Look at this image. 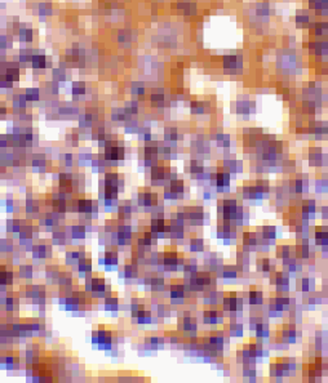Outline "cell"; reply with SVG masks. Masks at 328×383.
I'll list each match as a JSON object with an SVG mask.
<instances>
[{
  "label": "cell",
  "instance_id": "obj_22",
  "mask_svg": "<svg viewBox=\"0 0 328 383\" xmlns=\"http://www.w3.org/2000/svg\"><path fill=\"white\" fill-rule=\"evenodd\" d=\"M277 255L282 259H286V258H290V247L287 245H280L277 249Z\"/></svg>",
  "mask_w": 328,
  "mask_h": 383
},
{
  "label": "cell",
  "instance_id": "obj_12",
  "mask_svg": "<svg viewBox=\"0 0 328 383\" xmlns=\"http://www.w3.org/2000/svg\"><path fill=\"white\" fill-rule=\"evenodd\" d=\"M203 319H204V322H207V324H216L220 319L219 311L213 309L205 310L204 314H203Z\"/></svg>",
  "mask_w": 328,
  "mask_h": 383
},
{
  "label": "cell",
  "instance_id": "obj_1",
  "mask_svg": "<svg viewBox=\"0 0 328 383\" xmlns=\"http://www.w3.org/2000/svg\"><path fill=\"white\" fill-rule=\"evenodd\" d=\"M242 307H243L242 299H240L235 293H229V294L226 295L225 298H224V309H225V311H229V312L242 311Z\"/></svg>",
  "mask_w": 328,
  "mask_h": 383
},
{
  "label": "cell",
  "instance_id": "obj_10",
  "mask_svg": "<svg viewBox=\"0 0 328 383\" xmlns=\"http://www.w3.org/2000/svg\"><path fill=\"white\" fill-rule=\"evenodd\" d=\"M243 244H244V247L250 248V249L257 247V244H259L257 235L255 232H246V234L243 235Z\"/></svg>",
  "mask_w": 328,
  "mask_h": 383
},
{
  "label": "cell",
  "instance_id": "obj_14",
  "mask_svg": "<svg viewBox=\"0 0 328 383\" xmlns=\"http://www.w3.org/2000/svg\"><path fill=\"white\" fill-rule=\"evenodd\" d=\"M301 210H302V214L305 217H310V216H314L315 213V203L314 200H305L301 205Z\"/></svg>",
  "mask_w": 328,
  "mask_h": 383
},
{
  "label": "cell",
  "instance_id": "obj_5",
  "mask_svg": "<svg viewBox=\"0 0 328 383\" xmlns=\"http://www.w3.org/2000/svg\"><path fill=\"white\" fill-rule=\"evenodd\" d=\"M296 339V329L294 325H284L282 328V341L280 342H295Z\"/></svg>",
  "mask_w": 328,
  "mask_h": 383
},
{
  "label": "cell",
  "instance_id": "obj_21",
  "mask_svg": "<svg viewBox=\"0 0 328 383\" xmlns=\"http://www.w3.org/2000/svg\"><path fill=\"white\" fill-rule=\"evenodd\" d=\"M217 232H219L220 237H229L230 234H231V228H230L229 224H226L225 222L224 224H220Z\"/></svg>",
  "mask_w": 328,
  "mask_h": 383
},
{
  "label": "cell",
  "instance_id": "obj_27",
  "mask_svg": "<svg viewBox=\"0 0 328 383\" xmlns=\"http://www.w3.org/2000/svg\"><path fill=\"white\" fill-rule=\"evenodd\" d=\"M105 303H106L107 309H116V306H118V299L111 298V297H110V298H106V302H105Z\"/></svg>",
  "mask_w": 328,
  "mask_h": 383
},
{
  "label": "cell",
  "instance_id": "obj_11",
  "mask_svg": "<svg viewBox=\"0 0 328 383\" xmlns=\"http://www.w3.org/2000/svg\"><path fill=\"white\" fill-rule=\"evenodd\" d=\"M314 287L315 283L311 278H302L300 279V282H297V289H300L302 292H311Z\"/></svg>",
  "mask_w": 328,
  "mask_h": 383
},
{
  "label": "cell",
  "instance_id": "obj_7",
  "mask_svg": "<svg viewBox=\"0 0 328 383\" xmlns=\"http://www.w3.org/2000/svg\"><path fill=\"white\" fill-rule=\"evenodd\" d=\"M13 279V272L9 271L5 266H0V287H5L12 283Z\"/></svg>",
  "mask_w": 328,
  "mask_h": 383
},
{
  "label": "cell",
  "instance_id": "obj_3",
  "mask_svg": "<svg viewBox=\"0 0 328 383\" xmlns=\"http://www.w3.org/2000/svg\"><path fill=\"white\" fill-rule=\"evenodd\" d=\"M138 203L141 205H145V207H153V205H157V193H153L150 191H142L138 195Z\"/></svg>",
  "mask_w": 328,
  "mask_h": 383
},
{
  "label": "cell",
  "instance_id": "obj_6",
  "mask_svg": "<svg viewBox=\"0 0 328 383\" xmlns=\"http://www.w3.org/2000/svg\"><path fill=\"white\" fill-rule=\"evenodd\" d=\"M288 282H290V280H288V276L284 274V272H275L273 278V283L277 285V288H284V290H287Z\"/></svg>",
  "mask_w": 328,
  "mask_h": 383
},
{
  "label": "cell",
  "instance_id": "obj_18",
  "mask_svg": "<svg viewBox=\"0 0 328 383\" xmlns=\"http://www.w3.org/2000/svg\"><path fill=\"white\" fill-rule=\"evenodd\" d=\"M236 275H238V268L234 267V266H226V267H224L222 276L225 279H234L236 278Z\"/></svg>",
  "mask_w": 328,
  "mask_h": 383
},
{
  "label": "cell",
  "instance_id": "obj_17",
  "mask_svg": "<svg viewBox=\"0 0 328 383\" xmlns=\"http://www.w3.org/2000/svg\"><path fill=\"white\" fill-rule=\"evenodd\" d=\"M277 236V230L273 226H265L262 227V237L265 240H273Z\"/></svg>",
  "mask_w": 328,
  "mask_h": 383
},
{
  "label": "cell",
  "instance_id": "obj_13",
  "mask_svg": "<svg viewBox=\"0 0 328 383\" xmlns=\"http://www.w3.org/2000/svg\"><path fill=\"white\" fill-rule=\"evenodd\" d=\"M226 330H228V333H229L231 337H239V336H242L243 326L240 322L231 321L228 324V329H226Z\"/></svg>",
  "mask_w": 328,
  "mask_h": 383
},
{
  "label": "cell",
  "instance_id": "obj_15",
  "mask_svg": "<svg viewBox=\"0 0 328 383\" xmlns=\"http://www.w3.org/2000/svg\"><path fill=\"white\" fill-rule=\"evenodd\" d=\"M184 185H185L184 181H181V180L172 181L171 182V192L173 193L174 196H177V195H180V193L184 192V190H185Z\"/></svg>",
  "mask_w": 328,
  "mask_h": 383
},
{
  "label": "cell",
  "instance_id": "obj_25",
  "mask_svg": "<svg viewBox=\"0 0 328 383\" xmlns=\"http://www.w3.org/2000/svg\"><path fill=\"white\" fill-rule=\"evenodd\" d=\"M18 272H21V278H31V266L30 267H29V266H24V267H21L20 270H18Z\"/></svg>",
  "mask_w": 328,
  "mask_h": 383
},
{
  "label": "cell",
  "instance_id": "obj_16",
  "mask_svg": "<svg viewBox=\"0 0 328 383\" xmlns=\"http://www.w3.org/2000/svg\"><path fill=\"white\" fill-rule=\"evenodd\" d=\"M182 324H184V326H182L184 332L185 330H186V332H194V330H197V321H195V319H193V318H184V319H182Z\"/></svg>",
  "mask_w": 328,
  "mask_h": 383
},
{
  "label": "cell",
  "instance_id": "obj_4",
  "mask_svg": "<svg viewBox=\"0 0 328 383\" xmlns=\"http://www.w3.org/2000/svg\"><path fill=\"white\" fill-rule=\"evenodd\" d=\"M315 241L321 247H325L328 244V228L325 226H318L315 228Z\"/></svg>",
  "mask_w": 328,
  "mask_h": 383
},
{
  "label": "cell",
  "instance_id": "obj_9",
  "mask_svg": "<svg viewBox=\"0 0 328 383\" xmlns=\"http://www.w3.org/2000/svg\"><path fill=\"white\" fill-rule=\"evenodd\" d=\"M171 297L172 299L185 298V287L181 283H176V284L171 285Z\"/></svg>",
  "mask_w": 328,
  "mask_h": 383
},
{
  "label": "cell",
  "instance_id": "obj_2",
  "mask_svg": "<svg viewBox=\"0 0 328 383\" xmlns=\"http://www.w3.org/2000/svg\"><path fill=\"white\" fill-rule=\"evenodd\" d=\"M213 181H215L216 187L219 189V190H222V189H228L230 185V173L229 172H226V170H222V172H219V173H216L212 176Z\"/></svg>",
  "mask_w": 328,
  "mask_h": 383
},
{
  "label": "cell",
  "instance_id": "obj_24",
  "mask_svg": "<svg viewBox=\"0 0 328 383\" xmlns=\"http://www.w3.org/2000/svg\"><path fill=\"white\" fill-rule=\"evenodd\" d=\"M136 271L137 268L136 266L133 265H127L126 267H124V275H126L127 278H133V276H136Z\"/></svg>",
  "mask_w": 328,
  "mask_h": 383
},
{
  "label": "cell",
  "instance_id": "obj_28",
  "mask_svg": "<svg viewBox=\"0 0 328 383\" xmlns=\"http://www.w3.org/2000/svg\"><path fill=\"white\" fill-rule=\"evenodd\" d=\"M322 216H323V218H327L328 220V205L323 207V209H322Z\"/></svg>",
  "mask_w": 328,
  "mask_h": 383
},
{
  "label": "cell",
  "instance_id": "obj_20",
  "mask_svg": "<svg viewBox=\"0 0 328 383\" xmlns=\"http://www.w3.org/2000/svg\"><path fill=\"white\" fill-rule=\"evenodd\" d=\"M190 248H192L193 252H200L203 251V248H204V241L202 239H199V237H195L193 239L192 243H190Z\"/></svg>",
  "mask_w": 328,
  "mask_h": 383
},
{
  "label": "cell",
  "instance_id": "obj_26",
  "mask_svg": "<svg viewBox=\"0 0 328 383\" xmlns=\"http://www.w3.org/2000/svg\"><path fill=\"white\" fill-rule=\"evenodd\" d=\"M71 234L74 237H79L84 235V228L80 227V226H74L71 230Z\"/></svg>",
  "mask_w": 328,
  "mask_h": 383
},
{
  "label": "cell",
  "instance_id": "obj_23",
  "mask_svg": "<svg viewBox=\"0 0 328 383\" xmlns=\"http://www.w3.org/2000/svg\"><path fill=\"white\" fill-rule=\"evenodd\" d=\"M259 267L262 272H269L271 270V263L269 261V258H262L259 263Z\"/></svg>",
  "mask_w": 328,
  "mask_h": 383
},
{
  "label": "cell",
  "instance_id": "obj_19",
  "mask_svg": "<svg viewBox=\"0 0 328 383\" xmlns=\"http://www.w3.org/2000/svg\"><path fill=\"white\" fill-rule=\"evenodd\" d=\"M103 261L106 265H115L116 262H118V255H116L115 251H107L105 253V258H103Z\"/></svg>",
  "mask_w": 328,
  "mask_h": 383
},
{
  "label": "cell",
  "instance_id": "obj_8",
  "mask_svg": "<svg viewBox=\"0 0 328 383\" xmlns=\"http://www.w3.org/2000/svg\"><path fill=\"white\" fill-rule=\"evenodd\" d=\"M248 299H250V303L253 306L261 305L263 302V295L261 290H257L256 288H251L250 293H248Z\"/></svg>",
  "mask_w": 328,
  "mask_h": 383
}]
</instances>
